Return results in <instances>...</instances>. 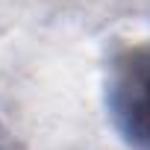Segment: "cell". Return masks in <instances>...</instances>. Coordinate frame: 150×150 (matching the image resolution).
Returning <instances> with one entry per match:
<instances>
[{
	"label": "cell",
	"instance_id": "1",
	"mask_svg": "<svg viewBox=\"0 0 150 150\" xmlns=\"http://www.w3.org/2000/svg\"><path fill=\"white\" fill-rule=\"evenodd\" d=\"M129 118L135 132L150 141V62H144L129 83Z\"/></svg>",
	"mask_w": 150,
	"mask_h": 150
}]
</instances>
